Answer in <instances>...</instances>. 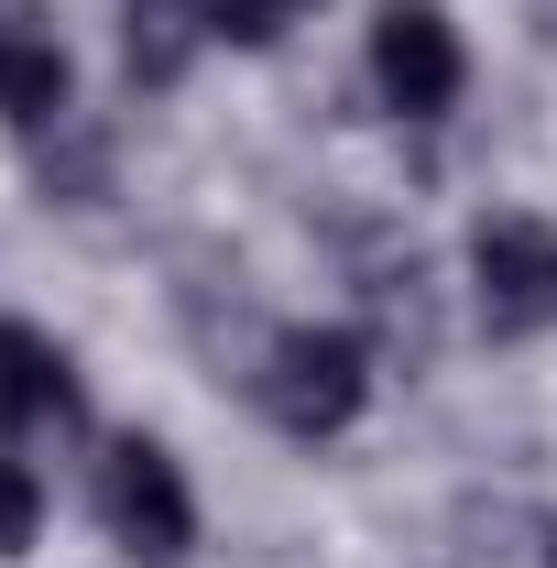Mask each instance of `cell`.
I'll list each match as a JSON object with an SVG mask.
<instances>
[{"label":"cell","instance_id":"7a4b0ae2","mask_svg":"<svg viewBox=\"0 0 557 568\" xmlns=\"http://www.w3.org/2000/svg\"><path fill=\"white\" fill-rule=\"evenodd\" d=\"M99 525L132 568H175L198 547V493H186L164 437H110L99 448Z\"/></svg>","mask_w":557,"mask_h":568},{"label":"cell","instance_id":"3957f363","mask_svg":"<svg viewBox=\"0 0 557 568\" xmlns=\"http://www.w3.org/2000/svg\"><path fill=\"white\" fill-rule=\"evenodd\" d=\"M470 306L492 339H547L557 328V219L492 209L470 230Z\"/></svg>","mask_w":557,"mask_h":568},{"label":"cell","instance_id":"6da1fadb","mask_svg":"<svg viewBox=\"0 0 557 568\" xmlns=\"http://www.w3.org/2000/svg\"><path fill=\"white\" fill-rule=\"evenodd\" d=\"M252 405H263L274 437H295V448L350 437L361 405H372V339H361V328H328V317L274 328V339H263V372H252Z\"/></svg>","mask_w":557,"mask_h":568},{"label":"cell","instance_id":"ba28073f","mask_svg":"<svg viewBox=\"0 0 557 568\" xmlns=\"http://www.w3.org/2000/svg\"><path fill=\"white\" fill-rule=\"evenodd\" d=\"M33 536H44V481H33V459L0 448V558H33Z\"/></svg>","mask_w":557,"mask_h":568},{"label":"cell","instance_id":"5b68a950","mask_svg":"<svg viewBox=\"0 0 557 568\" xmlns=\"http://www.w3.org/2000/svg\"><path fill=\"white\" fill-rule=\"evenodd\" d=\"M77 361L33 328V317H0V437H33V426H77Z\"/></svg>","mask_w":557,"mask_h":568},{"label":"cell","instance_id":"52a82bcc","mask_svg":"<svg viewBox=\"0 0 557 568\" xmlns=\"http://www.w3.org/2000/svg\"><path fill=\"white\" fill-rule=\"evenodd\" d=\"M198 44H219V33H209V0H132V11H121V55H132V88H175Z\"/></svg>","mask_w":557,"mask_h":568},{"label":"cell","instance_id":"8992f818","mask_svg":"<svg viewBox=\"0 0 557 568\" xmlns=\"http://www.w3.org/2000/svg\"><path fill=\"white\" fill-rule=\"evenodd\" d=\"M67 99H77V67L55 44V22L0 11V121L11 132H44V121H67Z\"/></svg>","mask_w":557,"mask_h":568},{"label":"cell","instance_id":"9c48e42d","mask_svg":"<svg viewBox=\"0 0 557 568\" xmlns=\"http://www.w3.org/2000/svg\"><path fill=\"white\" fill-rule=\"evenodd\" d=\"M284 11H306V0H209V33H230V44H274Z\"/></svg>","mask_w":557,"mask_h":568},{"label":"cell","instance_id":"277c9868","mask_svg":"<svg viewBox=\"0 0 557 568\" xmlns=\"http://www.w3.org/2000/svg\"><path fill=\"white\" fill-rule=\"evenodd\" d=\"M372 88L394 121H448L459 88H470V44L437 0H383L372 11Z\"/></svg>","mask_w":557,"mask_h":568}]
</instances>
